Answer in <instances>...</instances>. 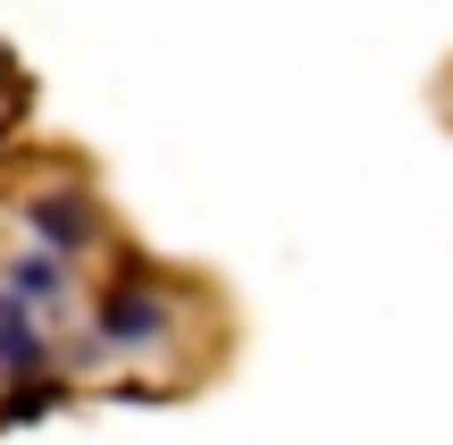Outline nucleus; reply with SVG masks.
<instances>
[{
    "instance_id": "2",
    "label": "nucleus",
    "mask_w": 453,
    "mask_h": 445,
    "mask_svg": "<svg viewBox=\"0 0 453 445\" xmlns=\"http://www.w3.org/2000/svg\"><path fill=\"white\" fill-rule=\"evenodd\" d=\"M26 227L42 235L50 252H76L84 235H93V219H84V202H67V194H50V202H34V211H26Z\"/></svg>"
},
{
    "instance_id": "4",
    "label": "nucleus",
    "mask_w": 453,
    "mask_h": 445,
    "mask_svg": "<svg viewBox=\"0 0 453 445\" xmlns=\"http://www.w3.org/2000/svg\"><path fill=\"white\" fill-rule=\"evenodd\" d=\"M50 286H59V269H50V261H17V286H9V295H50Z\"/></svg>"
},
{
    "instance_id": "1",
    "label": "nucleus",
    "mask_w": 453,
    "mask_h": 445,
    "mask_svg": "<svg viewBox=\"0 0 453 445\" xmlns=\"http://www.w3.org/2000/svg\"><path fill=\"white\" fill-rule=\"evenodd\" d=\"M0 370H17V379L42 370V336H34V311L17 295H0Z\"/></svg>"
},
{
    "instance_id": "3",
    "label": "nucleus",
    "mask_w": 453,
    "mask_h": 445,
    "mask_svg": "<svg viewBox=\"0 0 453 445\" xmlns=\"http://www.w3.org/2000/svg\"><path fill=\"white\" fill-rule=\"evenodd\" d=\"M101 336H110V345L160 336V303H151V295H110V303H101Z\"/></svg>"
}]
</instances>
